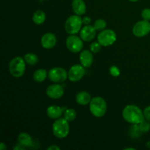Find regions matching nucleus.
<instances>
[{"mask_svg": "<svg viewBox=\"0 0 150 150\" xmlns=\"http://www.w3.org/2000/svg\"><path fill=\"white\" fill-rule=\"evenodd\" d=\"M96 29L94 26L91 25H86L81 28L80 31V37L83 41L85 42H90L95 38L96 35Z\"/></svg>", "mask_w": 150, "mask_h": 150, "instance_id": "12", "label": "nucleus"}, {"mask_svg": "<svg viewBox=\"0 0 150 150\" xmlns=\"http://www.w3.org/2000/svg\"><path fill=\"white\" fill-rule=\"evenodd\" d=\"M7 149V146H5V144H4L3 142H1V144H0V150H4Z\"/></svg>", "mask_w": 150, "mask_h": 150, "instance_id": "31", "label": "nucleus"}, {"mask_svg": "<svg viewBox=\"0 0 150 150\" xmlns=\"http://www.w3.org/2000/svg\"><path fill=\"white\" fill-rule=\"evenodd\" d=\"M53 134L58 139H64L67 137L70 132L69 122L65 118L57 119L52 125Z\"/></svg>", "mask_w": 150, "mask_h": 150, "instance_id": "3", "label": "nucleus"}, {"mask_svg": "<svg viewBox=\"0 0 150 150\" xmlns=\"http://www.w3.org/2000/svg\"><path fill=\"white\" fill-rule=\"evenodd\" d=\"M125 150H136V149L133 147H127V148H125Z\"/></svg>", "mask_w": 150, "mask_h": 150, "instance_id": "32", "label": "nucleus"}, {"mask_svg": "<svg viewBox=\"0 0 150 150\" xmlns=\"http://www.w3.org/2000/svg\"><path fill=\"white\" fill-rule=\"evenodd\" d=\"M72 8L76 15L83 16L86 12V5L83 0H73Z\"/></svg>", "mask_w": 150, "mask_h": 150, "instance_id": "15", "label": "nucleus"}, {"mask_svg": "<svg viewBox=\"0 0 150 150\" xmlns=\"http://www.w3.org/2000/svg\"><path fill=\"white\" fill-rule=\"evenodd\" d=\"M89 110L94 117L97 118L103 117L107 111V103L101 97H95L89 103Z\"/></svg>", "mask_w": 150, "mask_h": 150, "instance_id": "2", "label": "nucleus"}, {"mask_svg": "<svg viewBox=\"0 0 150 150\" xmlns=\"http://www.w3.org/2000/svg\"><path fill=\"white\" fill-rule=\"evenodd\" d=\"M101 46L102 45L99 43V42H92L90 45V51H92L94 54H96V53H98L101 49Z\"/></svg>", "mask_w": 150, "mask_h": 150, "instance_id": "25", "label": "nucleus"}, {"mask_svg": "<svg viewBox=\"0 0 150 150\" xmlns=\"http://www.w3.org/2000/svg\"><path fill=\"white\" fill-rule=\"evenodd\" d=\"M144 116L145 120L149 121L150 122V106H147L144 110Z\"/></svg>", "mask_w": 150, "mask_h": 150, "instance_id": "28", "label": "nucleus"}, {"mask_svg": "<svg viewBox=\"0 0 150 150\" xmlns=\"http://www.w3.org/2000/svg\"><path fill=\"white\" fill-rule=\"evenodd\" d=\"M106 21H105L104 19H98L95 21V23H94V27L95 28L97 31H103L105 29L106 27Z\"/></svg>", "mask_w": 150, "mask_h": 150, "instance_id": "23", "label": "nucleus"}, {"mask_svg": "<svg viewBox=\"0 0 150 150\" xmlns=\"http://www.w3.org/2000/svg\"><path fill=\"white\" fill-rule=\"evenodd\" d=\"M48 75V73H47L45 69H39L33 73V79L35 81L42 83L46 79Z\"/></svg>", "mask_w": 150, "mask_h": 150, "instance_id": "20", "label": "nucleus"}, {"mask_svg": "<svg viewBox=\"0 0 150 150\" xmlns=\"http://www.w3.org/2000/svg\"><path fill=\"white\" fill-rule=\"evenodd\" d=\"M83 21L81 17L78 15L71 16L66 20L64 29L66 32L69 35H76L80 32L81 29Z\"/></svg>", "mask_w": 150, "mask_h": 150, "instance_id": "5", "label": "nucleus"}, {"mask_svg": "<svg viewBox=\"0 0 150 150\" xmlns=\"http://www.w3.org/2000/svg\"><path fill=\"white\" fill-rule=\"evenodd\" d=\"M64 88L59 83L51 84L48 86L46 89V95L48 98L51 99H59L64 95Z\"/></svg>", "mask_w": 150, "mask_h": 150, "instance_id": "11", "label": "nucleus"}, {"mask_svg": "<svg viewBox=\"0 0 150 150\" xmlns=\"http://www.w3.org/2000/svg\"><path fill=\"white\" fill-rule=\"evenodd\" d=\"M48 77L51 81L60 83L67 80V79L68 78V73L62 67H53L49 70Z\"/></svg>", "mask_w": 150, "mask_h": 150, "instance_id": "7", "label": "nucleus"}, {"mask_svg": "<svg viewBox=\"0 0 150 150\" xmlns=\"http://www.w3.org/2000/svg\"><path fill=\"white\" fill-rule=\"evenodd\" d=\"M149 32L150 23L149 21H140L133 26V34L138 38H143L147 35Z\"/></svg>", "mask_w": 150, "mask_h": 150, "instance_id": "9", "label": "nucleus"}, {"mask_svg": "<svg viewBox=\"0 0 150 150\" xmlns=\"http://www.w3.org/2000/svg\"><path fill=\"white\" fill-rule=\"evenodd\" d=\"M45 18H46V16H45V12L41 10H38L35 12L32 16V21L37 25L42 24L45 22Z\"/></svg>", "mask_w": 150, "mask_h": 150, "instance_id": "19", "label": "nucleus"}, {"mask_svg": "<svg viewBox=\"0 0 150 150\" xmlns=\"http://www.w3.org/2000/svg\"><path fill=\"white\" fill-rule=\"evenodd\" d=\"M57 42V37L51 32H47L41 38V45L45 49H51L56 45Z\"/></svg>", "mask_w": 150, "mask_h": 150, "instance_id": "13", "label": "nucleus"}, {"mask_svg": "<svg viewBox=\"0 0 150 150\" xmlns=\"http://www.w3.org/2000/svg\"><path fill=\"white\" fill-rule=\"evenodd\" d=\"M26 70V62L21 57L12 59L9 64V71L15 78H21L23 76Z\"/></svg>", "mask_w": 150, "mask_h": 150, "instance_id": "4", "label": "nucleus"}, {"mask_svg": "<svg viewBox=\"0 0 150 150\" xmlns=\"http://www.w3.org/2000/svg\"><path fill=\"white\" fill-rule=\"evenodd\" d=\"M142 16L144 20L150 21V9L145 8L142 10Z\"/></svg>", "mask_w": 150, "mask_h": 150, "instance_id": "27", "label": "nucleus"}, {"mask_svg": "<svg viewBox=\"0 0 150 150\" xmlns=\"http://www.w3.org/2000/svg\"><path fill=\"white\" fill-rule=\"evenodd\" d=\"M76 111L73 108H67L64 111V117L70 122L73 121L76 118Z\"/></svg>", "mask_w": 150, "mask_h": 150, "instance_id": "22", "label": "nucleus"}, {"mask_svg": "<svg viewBox=\"0 0 150 150\" xmlns=\"http://www.w3.org/2000/svg\"><path fill=\"white\" fill-rule=\"evenodd\" d=\"M48 150H60L61 148L59 146H57V145H52V146H50L49 147L47 148Z\"/></svg>", "mask_w": 150, "mask_h": 150, "instance_id": "30", "label": "nucleus"}, {"mask_svg": "<svg viewBox=\"0 0 150 150\" xmlns=\"http://www.w3.org/2000/svg\"><path fill=\"white\" fill-rule=\"evenodd\" d=\"M68 79L72 82H77L85 76V67L82 64H74L68 71Z\"/></svg>", "mask_w": 150, "mask_h": 150, "instance_id": "10", "label": "nucleus"}, {"mask_svg": "<svg viewBox=\"0 0 150 150\" xmlns=\"http://www.w3.org/2000/svg\"><path fill=\"white\" fill-rule=\"evenodd\" d=\"M139 130L140 132L142 133H147L150 130V122L146 120H143L141 123L137 125Z\"/></svg>", "mask_w": 150, "mask_h": 150, "instance_id": "24", "label": "nucleus"}, {"mask_svg": "<svg viewBox=\"0 0 150 150\" xmlns=\"http://www.w3.org/2000/svg\"><path fill=\"white\" fill-rule=\"evenodd\" d=\"M130 1H131V2H136V1H139V0H129Z\"/></svg>", "mask_w": 150, "mask_h": 150, "instance_id": "33", "label": "nucleus"}, {"mask_svg": "<svg viewBox=\"0 0 150 150\" xmlns=\"http://www.w3.org/2000/svg\"><path fill=\"white\" fill-rule=\"evenodd\" d=\"M26 63H27L29 65H35L38 62V57L36 54H32V53H28L25 54L23 57Z\"/></svg>", "mask_w": 150, "mask_h": 150, "instance_id": "21", "label": "nucleus"}, {"mask_svg": "<svg viewBox=\"0 0 150 150\" xmlns=\"http://www.w3.org/2000/svg\"><path fill=\"white\" fill-rule=\"evenodd\" d=\"M67 49L73 53H79L82 51L83 47V40L76 35H70L66 40Z\"/></svg>", "mask_w": 150, "mask_h": 150, "instance_id": "8", "label": "nucleus"}, {"mask_svg": "<svg viewBox=\"0 0 150 150\" xmlns=\"http://www.w3.org/2000/svg\"><path fill=\"white\" fill-rule=\"evenodd\" d=\"M117 40V34L112 29H104L98 36V41L102 46L108 47L113 45Z\"/></svg>", "mask_w": 150, "mask_h": 150, "instance_id": "6", "label": "nucleus"}, {"mask_svg": "<svg viewBox=\"0 0 150 150\" xmlns=\"http://www.w3.org/2000/svg\"><path fill=\"white\" fill-rule=\"evenodd\" d=\"M18 142L24 147H29L33 144L32 137L27 133H21L18 136Z\"/></svg>", "mask_w": 150, "mask_h": 150, "instance_id": "18", "label": "nucleus"}, {"mask_svg": "<svg viewBox=\"0 0 150 150\" xmlns=\"http://www.w3.org/2000/svg\"><path fill=\"white\" fill-rule=\"evenodd\" d=\"M79 59H80L81 64H82L85 68L91 67L94 60L92 52L89 50H83L81 51Z\"/></svg>", "mask_w": 150, "mask_h": 150, "instance_id": "14", "label": "nucleus"}, {"mask_svg": "<svg viewBox=\"0 0 150 150\" xmlns=\"http://www.w3.org/2000/svg\"><path fill=\"white\" fill-rule=\"evenodd\" d=\"M122 117L127 122L132 125H139L145 120L143 111L135 105H128L125 107L122 111Z\"/></svg>", "mask_w": 150, "mask_h": 150, "instance_id": "1", "label": "nucleus"}, {"mask_svg": "<svg viewBox=\"0 0 150 150\" xmlns=\"http://www.w3.org/2000/svg\"><path fill=\"white\" fill-rule=\"evenodd\" d=\"M63 108H62L58 105H51V106L48 107L46 110L47 116L52 120H57V119L60 118L64 113Z\"/></svg>", "mask_w": 150, "mask_h": 150, "instance_id": "16", "label": "nucleus"}, {"mask_svg": "<svg viewBox=\"0 0 150 150\" xmlns=\"http://www.w3.org/2000/svg\"><path fill=\"white\" fill-rule=\"evenodd\" d=\"M82 21H83V23L85 25H89L92 21V20H91L89 16H84L83 18H82Z\"/></svg>", "mask_w": 150, "mask_h": 150, "instance_id": "29", "label": "nucleus"}, {"mask_svg": "<svg viewBox=\"0 0 150 150\" xmlns=\"http://www.w3.org/2000/svg\"><path fill=\"white\" fill-rule=\"evenodd\" d=\"M92 97L89 93L86 91H82L79 92L76 97V100L79 105H86L90 103L92 100Z\"/></svg>", "mask_w": 150, "mask_h": 150, "instance_id": "17", "label": "nucleus"}, {"mask_svg": "<svg viewBox=\"0 0 150 150\" xmlns=\"http://www.w3.org/2000/svg\"><path fill=\"white\" fill-rule=\"evenodd\" d=\"M109 72L110 74L112 76H114V77H117V76L120 75V70L119 67H117V66H111L109 69Z\"/></svg>", "mask_w": 150, "mask_h": 150, "instance_id": "26", "label": "nucleus"}]
</instances>
